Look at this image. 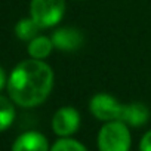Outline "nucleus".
I'll use <instances>...</instances> for the list:
<instances>
[{"instance_id": "obj_5", "label": "nucleus", "mask_w": 151, "mask_h": 151, "mask_svg": "<svg viewBox=\"0 0 151 151\" xmlns=\"http://www.w3.org/2000/svg\"><path fill=\"white\" fill-rule=\"evenodd\" d=\"M80 123L82 117L79 110L71 105H64L53 113L50 126L56 136L70 138L74 133H77V130L80 129Z\"/></svg>"}, {"instance_id": "obj_1", "label": "nucleus", "mask_w": 151, "mask_h": 151, "mask_svg": "<svg viewBox=\"0 0 151 151\" xmlns=\"http://www.w3.org/2000/svg\"><path fill=\"white\" fill-rule=\"evenodd\" d=\"M52 67L40 59H25L17 64L8 77V93L15 105L34 108L42 105L53 89Z\"/></svg>"}, {"instance_id": "obj_8", "label": "nucleus", "mask_w": 151, "mask_h": 151, "mask_svg": "<svg viewBox=\"0 0 151 151\" xmlns=\"http://www.w3.org/2000/svg\"><path fill=\"white\" fill-rule=\"evenodd\" d=\"M150 108L142 104V102H129L124 104L123 108V116L122 120L123 123H126L129 127H141L145 126L150 120Z\"/></svg>"}, {"instance_id": "obj_6", "label": "nucleus", "mask_w": 151, "mask_h": 151, "mask_svg": "<svg viewBox=\"0 0 151 151\" xmlns=\"http://www.w3.org/2000/svg\"><path fill=\"white\" fill-rule=\"evenodd\" d=\"M50 39H52L53 47L61 50V52H76L85 43L83 33L77 28H74V27L56 28L52 33Z\"/></svg>"}, {"instance_id": "obj_2", "label": "nucleus", "mask_w": 151, "mask_h": 151, "mask_svg": "<svg viewBox=\"0 0 151 151\" xmlns=\"http://www.w3.org/2000/svg\"><path fill=\"white\" fill-rule=\"evenodd\" d=\"M98 151H130L132 133L130 127L123 122L104 123L96 136Z\"/></svg>"}, {"instance_id": "obj_7", "label": "nucleus", "mask_w": 151, "mask_h": 151, "mask_svg": "<svg viewBox=\"0 0 151 151\" xmlns=\"http://www.w3.org/2000/svg\"><path fill=\"white\" fill-rule=\"evenodd\" d=\"M11 151H50V145L42 132L27 130L14 141Z\"/></svg>"}, {"instance_id": "obj_9", "label": "nucleus", "mask_w": 151, "mask_h": 151, "mask_svg": "<svg viewBox=\"0 0 151 151\" xmlns=\"http://www.w3.org/2000/svg\"><path fill=\"white\" fill-rule=\"evenodd\" d=\"M53 43H52V39L47 37V36H37L34 37L33 40L28 42V47H27V52L30 55V58L33 59H40V61H45L53 50Z\"/></svg>"}, {"instance_id": "obj_13", "label": "nucleus", "mask_w": 151, "mask_h": 151, "mask_svg": "<svg viewBox=\"0 0 151 151\" xmlns=\"http://www.w3.org/2000/svg\"><path fill=\"white\" fill-rule=\"evenodd\" d=\"M139 151H151V129L142 135L139 141Z\"/></svg>"}, {"instance_id": "obj_4", "label": "nucleus", "mask_w": 151, "mask_h": 151, "mask_svg": "<svg viewBox=\"0 0 151 151\" xmlns=\"http://www.w3.org/2000/svg\"><path fill=\"white\" fill-rule=\"evenodd\" d=\"M123 108H124V104H122L117 98H114L111 93H107V92L95 93L89 101L91 114L102 123L120 122L123 116Z\"/></svg>"}, {"instance_id": "obj_14", "label": "nucleus", "mask_w": 151, "mask_h": 151, "mask_svg": "<svg viewBox=\"0 0 151 151\" xmlns=\"http://www.w3.org/2000/svg\"><path fill=\"white\" fill-rule=\"evenodd\" d=\"M8 86V77H6V73L5 70L0 67V92H2L5 88Z\"/></svg>"}, {"instance_id": "obj_11", "label": "nucleus", "mask_w": 151, "mask_h": 151, "mask_svg": "<svg viewBox=\"0 0 151 151\" xmlns=\"http://www.w3.org/2000/svg\"><path fill=\"white\" fill-rule=\"evenodd\" d=\"M40 30H42V28L36 24V21H34L31 17L19 19V21L17 22V25H15V34H17V37H18L19 40H22V42H30V40H33L34 37L39 36V31H40Z\"/></svg>"}, {"instance_id": "obj_12", "label": "nucleus", "mask_w": 151, "mask_h": 151, "mask_svg": "<svg viewBox=\"0 0 151 151\" xmlns=\"http://www.w3.org/2000/svg\"><path fill=\"white\" fill-rule=\"evenodd\" d=\"M50 151H89V150L83 142L70 136V138H58L50 145Z\"/></svg>"}, {"instance_id": "obj_15", "label": "nucleus", "mask_w": 151, "mask_h": 151, "mask_svg": "<svg viewBox=\"0 0 151 151\" xmlns=\"http://www.w3.org/2000/svg\"><path fill=\"white\" fill-rule=\"evenodd\" d=\"M77 2H83V0H77Z\"/></svg>"}, {"instance_id": "obj_3", "label": "nucleus", "mask_w": 151, "mask_h": 151, "mask_svg": "<svg viewBox=\"0 0 151 151\" xmlns=\"http://www.w3.org/2000/svg\"><path fill=\"white\" fill-rule=\"evenodd\" d=\"M65 0H30V17L43 28L58 25L65 14Z\"/></svg>"}, {"instance_id": "obj_10", "label": "nucleus", "mask_w": 151, "mask_h": 151, "mask_svg": "<svg viewBox=\"0 0 151 151\" xmlns=\"http://www.w3.org/2000/svg\"><path fill=\"white\" fill-rule=\"evenodd\" d=\"M17 111H15V104L11 98L0 95V132H5L12 126L15 122Z\"/></svg>"}]
</instances>
